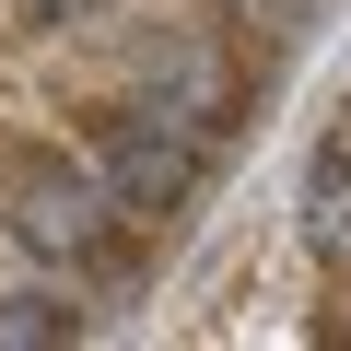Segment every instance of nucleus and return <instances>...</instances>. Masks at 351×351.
I'll list each match as a JSON object with an SVG mask.
<instances>
[{"instance_id": "obj_1", "label": "nucleus", "mask_w": 351, "mask_h": 351, "mask_svg": "<svg viewBox=\"0 0 351 351\" xmlns=\"http://www.w3.org/2000/svg\"><path fill=\"white\" fill-rule=\"evenodd\" d=\"M0 223H12L36 258H59V269H94L106 234H117V199H106L94 164H71V152H24L12 176H0Z\"/></svg>"}, {"instance_id": "obj_2", "label": "nucleus", "mask_w": 351, "mask_h": 351, "mask_svg": "<svg viewBox=\"0 0 351 351\" xmlns=\"http://www.w3.org/2000/svg\"><path fill=\"white\" fill-rule=\"evenodd\" d=\"M94 176H106V199H117V211L176 223V211L199 199V176H211V141H188L176 117H152V106H141V117H117V129H106Z\"/></svg>"}, {"instance_id": "obj_3", "label": "nucleus", "mask_w": 351, "mask_h": 351, "mask_svg": "<svg viewBox=\"0 0 351 351\" xmlns=\"http://www.w3.org/2000/svg\"><path fill=\"white\" fill-rule=\"evenodd\" d=\"M141 106L152 117H176L188 141H223L246 106H234V71H223V47H152V82H141Z\"/></svg>"}, {"instance_id": "obj_4", "label": "nucleus", "mask_w": 351, "mask_h": 351, "mask_svg": "<svg viewBox=\"0 0 351 351\" xmlns=\"http://www.w3.org/2000/svg\"><path fill=\"white\" fill-rule=\"evenodd\" d=\"M304 246L316 258H351V152L339 141L304 164Z\"/></svg>"}, {"instance_id": "obj_5", "label": "nucleus", "mask_w": 351, "mask_h": 351, "mask_svg": "<svg viewBox=\"0 0 351 351\" xmlns=\"http://www.w3.org/2000/svg\"><path fill=\"white\" fill-rule=\"evenodd\" d=\"M47 339H82V316L59 293H0V351H47Z\"/></svg>"}, {"instance_id": "obj_6", "label": "nucleus", "mask_w": 351, "mask_h": 351, "mask_svg": "<svg viewBox=\"0 0 351 351\" xmlns=\"http://www.w3.org/2000/svg\"><path fill=\"white\" fill-rule=\"evenodd\" d=\"M12 12H24V36H94L106 0H12Z\"/></svg>"}, {"instance_id": "obj_7", "label": "nucleus", "mask_w": 351, "mask_h": 351, "mask_svg": "<svg viewBox=\"0 0 351 351\" xmlns=\"http://www.w3.org/2000/svg\"><path fill=\"white\" fill-rule=\"evenodd\" d=\"M223 12L258 24V36H293V24H304V0H223Z\"/></svg>"}]
</instances>
